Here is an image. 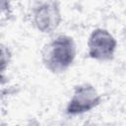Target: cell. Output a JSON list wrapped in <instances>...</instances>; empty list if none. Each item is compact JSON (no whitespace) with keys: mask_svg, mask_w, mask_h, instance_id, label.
<instances>
[{"mask_svg":"<svg viewBox=\"0 0 126 126\" xmlns=\"http://www.w3.org/2000/svg\"><path fill=\"white\" fill-rule=\"evenodd\" d=\"M117 48L115 37L105 29L94 30L88 39V54L97 61H108L113 58Z\"/></svg>","mask_w":126,"mask_h":126,"instance_id":"3","label":"cell"},{"mask_svg":"<svg viewBox=\"0 0 126 126\" xmlns=\"http://www.w3.org/2000/svg\"><path fill=\"white\" fill-rule=\"evenodd\" d=\"M101 101V96L97 90L90 84L76 86L71 98L66 106V113L78 115L91 111Z\"/></svg>","mask_w":126,"mask_h":126,"instance_id":"2","label":"cell"},{"mask_svg":"<svg viewBox=\"0 0 126 126\" xmlns=\"http://www.w3.org/2000/svg\"><path fill=\"white\" fill-rule=\"evenodd\" d=\"M10 52L7 48H5L4 45H1V71L2 73L5 71L6 66L9 64L10 62Z\"/></svg>","mask_w":126,"mask_h":126,"instance_id":"5","label":"cell"},{"mask_svg":"<svg viewBox=\"0 0 126 126\" xmlns=\"http://www.w3.org/2000/svg\"><path fill=\"white\" fill-rule=\"evenodd\" d=\"M9 10H10L9 0H1V11H2V13H4L5 11H7L9 13Z\"/></svg>","mask_w":126,"mask_h":126,"instance_id":"6","label":"cell"},{"mask_svg":"<svg viewBox=\"0 0 126 126\" xmlns=\"http://www.w3.org/2000/svg\"><path fill=\"white\" fill-rule=\"evenodd\" d=\"M76 53L77 48L73 37L67 34H58L43 46L41 61L47 70L59 74L71 67Z\"/></svg>","mask_w":126,"mask_h":126,"instance_id":"1","label":"cell"},{"mask_svg":"<svg viewBox=\"0 0 126 126\" xmlns=\"http://www.w3.org/2000/svg\"><path fill=\"white\" fill-rule=\"evenodd\" d=\"M32 18L35 29L42 33L54 32L62 21L60 7L57 2L52 0L43 1L35 6Z\"/></svg>","mask_w":126,"mask_h":126,"instance_id":"4","label":"cell"}]
</instances>
